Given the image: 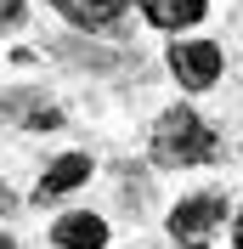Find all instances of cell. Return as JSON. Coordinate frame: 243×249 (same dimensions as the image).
I'll return each instance as SVG.
<instances>
[{
	"instance_id": "obj_6",
	"label": "cell",
	"mask_w": 243,
	"mask_h": 249,
	"mask_svg": "<svg viewBox=\"0 0 243 249\" xmlns=\"http://www.w3.org/2000/svg\"><path fill=\"white\" fill-rule=\"evenodd\" d=\"M204 12H209V0H141V17L153 29H192V23H204Z\"/></svg>"
},
{
	"instance_id": "obj_8",
	"label": "cell",
	"mask_w": 243,
	"mask_h": 249,
	"mask_svg": "<svg viewBox=\"0 0 243 249\" xmlns=\"http://www.w3.org/2000/svg\"><path fill=\"white\" fill-rule=\"evenodd\" d=\"M23 23V0H0V34Z\"/></svg>"
},
{
	"instance_id": "obj_1",
	"label": "cell",
	"mask_w": 243,
	"mask_h": 249,
	"mask_svg": "<svg viewBox=\"0 0 243 249\" xmlns=\"http://www.w3.org/2000/svg\"><path fill=\"white\" fill-rule=\"evenodd\" d=\"M215 159H221V136L192 108H164L158 113V124H153V164L192 170V164H215Z\"/></svg>"
},
{
	"instance_id": "obj_12",
	"label": "cell",
	"mask_w": 243,
	"mask_h": 249,
	"mask_svg": "<svg viewBox=\"0 0 243 249\" xmlns=\"http://www.w3.org/2000/svg\"><path fill=\"white\" fill-rule=\"evenodd\" d=\"M187 249H204V244H187Z\"/></svg>"
},
{
	"instance_id": "obj_3",
	"label": "cell",
	"mask_w": 243,
	"mask_h": 249,
	"mask_svg": "<svg viewBox=\"0 0 243 249\" xmlns=\"http://www.w3.org/2000/svg\"><path fill=\"white\" fill-rule=\"evenodd\" d=\"M221 221H226V198H221V193H192V198L175 204L170 232L181 238V244H204V232H209V227H221Z\"/></svg>"
},
{
	"instance_id": "obj_2",
	"label": "cell",
	"mask_w": 243,
	"mask_h": 249,
	"mask_svg": "<svg viewBox=\"0 0 243 249\" xmlns=\"http://www.w3.org/2000/svg\"><path fill=\"white\" fill-rule=\"evenodd\" d=\"M170 68L187 91H209L215 74H221V46L215 40H175L170 46Z\"/></svg>"
},
{
	"instance_id": "obj_4",
	"label": "cell",
	"mask_w": 243,
	"mask_h": 249,
	"mask_svg": "<svg viewBox=\"0 0 243 249\" xmlns=\"http://www.w3.org/2000/svg\"><path fill=\"white\" fill-rule=\"evenodd\" d=\"M79 181H91V159H85V153H62L57 164H51V170L40 176L34 198H40V204H51V198H62V193H74Z\"/></svg>"
},
{
	"instance_id": "obj_5",
	"label": "cell",
	"mask_w": 243,
	"mask_h": 249,
	"mask_svg": "<svg viewBox=\"0 0 243 249\" xmlns=\"http://www.w3.org/2000/svg\"><path fill=\"white\" fill-rule=\"evenodd\" d=\"M51 238H57L62 249H102L107 244V221L91 215V210H79V215H62L57 227H51Z\"/></svg>"
},
{
	"instance_id": "obj_7",
	"label": "cell",
	"mask_w": 243,
	"mask_h": 249,
	"mask_svg": "<svg viewBox=\"0 0 243 249\" xmlns=\"http://www.w3.org/2000/svg\"><path fill=\"white\" fill-rule=\"evenodd\" d=\"M124 6L130 0H68V17H74L79 29H107V23H119Z\"/></svg>"
},
{
	"instance_id": "obj_11",
	"label": "cell",
	"mask_w": 243,
	"mask_h": 249,
	"mask_svg": "<svg viewBox=\"0 0 243 249\" xmlns=\"http://www.w3.org/2000/svg\"><path fill=\"white\" fill-rule=\"evenodd\" d=\"M0 249H17V244H12V238H6V232H0Z\"/></svg>"
},
{
	"instance_id": "obj_9",
	"label": "cell",
	"mask_w": 243,
	"mask_h": 249,
	"mask_svg": "<svg viewBox=\"0 0 243 249\" xmlns=\"http://www.w3.org/2000/svg\"><path fill=\"white\" fill-rule=\"evenodd\" d=\"M12 204H17V198H12V187L0 181V215H12Z\"/></svg>"
},
{
	"instance_id": "obj_10",
	"label": "cell",
	"mask_w": 243,
	"mask_h": 249,
	"mask_svg": "<svg viewBox=\"0 0 243 249\" xmlns=\"http://www.w3.org/2000/svg\"><path fill=\"white\" fill-rule=\"evenodd\" d=\"M232 249H243V210H238V221H232Z\"/></svg>"
}]
</instances>
